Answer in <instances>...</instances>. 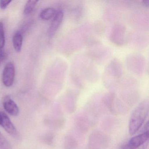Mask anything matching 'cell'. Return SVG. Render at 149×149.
<instances>
[{"label":"cell","mask_w":149,"mask_h":149,"mask_svg":"<svg viewBox=\"0 0 149 149\" xmlns=\"http://www.w3.org/2000/svg\"><path fill=\"white\" fill-rule=\"evenodd\" d=\"M0 125L12 136L17 139L19 138V134L16 127L8 116L3 112H1L0 115Z\"/></svg>","instance_id":"cell-3"},{"label":"cell","mask_w":149,"mask_h":149,"mask_svg":"<svg viewBox=\"0 0 149 149\" xmlns=\"http://www.w3.org/2000/svg\"><path fill=\"white\" fill-rule=\"evenodd\" d=\"M1 112H0V115H1Z\"/></svg>","instance_id":"cell-16"},{"label":"cell","mask_w":149,"mask_h":149,"mask_svg":"<svg viewBox=\"0 0 149 149\" xmlns=\"http://www.w3.org/2000/svg\"><path fill=\"white\" fill-rule=\"evenodd\" d=\"M13 46L15 50L19 53L21 51L23 42V36L20 32H16L13 38Z\"/></svg>","instance_id":"cell-7"},{"label":"cell","mask_w":149,"mask_h":149,"mask_svg":"<svg viewBox=\"0 0 149 149\" xmlns=\"http://www.w3.org/2000/svg\"><path fill=\"white\" fill-rule=\"evenodd\" d=\"M6 38H5V30L4 25L1 22H0V48H3L5 45Z\"/></svg>","instance_id":"cell-11"},{"label":"cell","mask_w":149,"mask_h":149,"mask_svg":"<svg viewBox=\"0 0 149 149\" xmlns=\"http://www.w3.org/2000/svg\"><path fill=\"white\" fill-rule=\"evenodd\" d=\"M2 62H1L0 61V64H1V63Z\"/></svg>","instance_id":"cell-15"},{"label":"cell","mask_w":149,"mask_h":149,"mask_svg":"<svg viewBox=\"0 0 149 149\" xmlns=\"http://www.w3.org/2000/svg\"><path fill=\"white\" fill-rule=\"evenodd\" d=\"M38 2V1H28L24 8V14L27 16L31 15L33 12Z\"/></svg>","instance_id":"cell-9"},{"label":"cell","mask_w":149,"mask_h":149,"mask_svg":"<svg viewBox=\"0 0 149 149\" xmlns=\"http://www.w3.org/2000/svg\"><path fill=\"white\" fill-rule=\"evenodd\" d=\"M12 1H0V8L5 9L9 6Z\"/></svg>","instance_id":"cell-12"},{"label":"cell","mask_w":149,"mask_h":149,"mask_svg":"<svg viewBox=\"0 0 149 149\" xmlns=\"http://www.w3.org/2000/svg\"><path fill=\"white\" fill-rule=\"evenodd\" d=\"M56 13V11L54 8H47L42 10L40 14L41 19L44 20H48L54 16Z\"/></svg>","instance_id":"cell-8"},{"label":"cell","mask_w":149,"mask_h":149,"mask_svg":"<svg viewBox=\"0 0 149 149\" xmlns=\"http://www.w3.org/2000/svg\"><path fill=\"white\" fill-rule=\"evenodd\" d=\"M0 149H1V148H0Z\"/></svg>","instance_id":"cell-17"},{"label":"cell","mask_w":149,"mask_h":149,"mask_svg":"<svg viewBox=\"0 0 149 149\" xmlns=\"http://www.w3.org/2000/svg\"><path fill=\"white\" fill-rule=\"evenodd\" d=\"M63 16L64 13L62 10H59L56 12L49 30V35L50 37H52L54 35L57 29L61 26L63 20Z\"/></svg>","instance_id":"cell-5"},{"label":"cell","mask_w":149,"mask_h":149,"mask_svg":"<svg viewBox=\"0 0 149 149\" xmlns=\"http://www.w3.org/2000/svg\"><path fill=\"white\" fill-rule=\"evenodd\" d=\"M143 3L145 6H146L148 7L149 6V0H145L143 1Z\"/></svg>","instance_id":"cell-14"},{"label":"cell","mask_w":149,"mask_h":149,"mask_svg":"<svg viewBox=\"0 0 149 149\" xmlns=\"http://www.w3.org/2000/svg\"><path fill=\"white\" fill-rule=\"evenodd\" d=\"M149 131L144 132L131 139L128 143L123 145L120 149H136L149 139Z\"/></svg>","instance_id":"cell-2"},{"label":"cell","mask_w":149,"mask_h":149,"mask_svg":"<svg viewBox=\"0 0 149 149\" xmlns=\"http://www.w3.org/2000/svg\"><path fill=\"white\" fill-rule=\"evenodd\" d=\"M0 148L1 149H11V145L7 139L0 131Z\"/></svg>","instance_id":"cell-10"},{"label":"cell","mask_w":149,"mask_h":149,"mask_svg":"<svg viewBox=\"0 0 149 149\" xmlns=\"http://www.w3.org/2000/svg\"><path fill=\"white\" fill-rule=\"evenodd\" d=\"M149 102L144 101L135 109L130 118L129 130L130 135H134L141 128L149 113Z\"/></svg>","instance_id":"cell-1"},{"label":"cell","mask_w":149,"mask_h":149,"mask_svg":"<svg viewBox=\"0 0 149 149\" xmlns=\"http://www.w3.org/2000/svg\"><path fill=\"white\" fill-rule=\"evenodd\" d=\"M3 107L6 111L13 116H17L19 112V107L9 96L5 97L3 100Z\"/></svg>","instance_id":"cell-6"},{"label":"cell","mask_w":149,"mask_h":149,"mask_svg":"<svg viewBox=\"0 0 149 149\" xmlns=\"http://www.w3.org/2000/svg\"><path fill=\"white\" fill-rule=\"evenodd\" d=\"M15 69L13 63H7L3 70L2 80L3 84L7 87H10L13 84L15 78Z\"/></svg>","instance_id":"cell-4"},{"label":"cell","mask_w":149,"mask_h":149,"mask_svg":"<svg viewBox=\"0 0 149 149\" xmlns=\"http://www.w3.org/2000/svg\"><path fill=\"white\" fill-rule=\"evenodd\" d=\"M6 56V54L4 49H3V48H0V61L2 62L5 60Z\"/></svg>","instance_id":"cell-13"}]
</instances>
